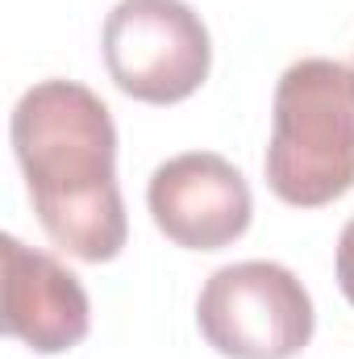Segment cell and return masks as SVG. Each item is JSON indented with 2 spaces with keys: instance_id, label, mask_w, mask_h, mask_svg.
<instances>
[{
  "instance_id": "6da1fadb",
  "label": "cell",
  "mask_w": 354,
  "mask_h": 359,
  "mask_svg": "<svg viewBox=\"0 0 354 359\" xmlns=\"http://www.w3.org/2000/svg\"><path fill=\"white\" fill-rule=\"evenodd\" d=\"M8 138L46 238L84 264L117 259L129 222L108 104L76 80H38L13 104Z\"/></svg>"
},
{
  "instance_id": "7a4b0ae2",
  "label": "cell",
  "mask_w": 354,
  "mask_h": 359,
  "mask_svg": "<svg viewBox=\"0 0 354 359\" xmlns=\"http://www.w3.org/2000/svg\"><path fill=\"white\" fill-rule=\"evenodd\" d=\"M267 188L292 209H321L354 188V67L296 59L283 67L263 155Z\"/></svg>"
},
{
  "instance_id": "3957f363",
  "label": "cell",
  "mask_w": 354,
  "mask_h": 359,
  "mask_svg": "<svg viewBox=\"0 0 354 359\" xmlns=\"http://www.w3.org/2000/svg\"><path fill=\"white\" fill-rule=\"evenodd\" d=\"M204 343L225 359H296L317 330L313 297L275 259L217 268L196 301Z\"/></svg>"
},
{
  "instance_id": "277c9868",
  "label": "cell",
  "mask_w": 354,
  "mask_h": 359,
  "mask_svg": "<svg viewBox=\"0 0 354 359\" xmlns=\"http://www.w3.org/2000/svg\"><path fill=\"white\" fill-rule=\"evenodd\" d=\"M108 80L142 104H179L208 80L213 38L183 0H117L100 29Z\"/></svg>"
},
{
  "instance_id": "5b68a950",
  "label": "cell",
  "mask_w": 354,
  "mask_h": 359,
  "mask_svg": "<svg viewBox=\"0 0 354 359\" xmlns=\"http://www.w3.org/2000/svg\"><path fill=\"white\" fill-rule=\"evenodd\" d=\"M155 226L183 251H221L250 230L255 196L246 176L213 151H183L146 184Z\"/></svg>"
},
{
  "instance_id": "8992f818",
  "label": "cell",
  "mask_w": 354,
  "mask_h": 359,
  "mask_svg": "<svg viewBox=\"0 0 354 359\" xmlns=\"http://www.w3.org/2000/svg\"><path fill=\"white\" fill-rule=\"evenodd\" d=\"M4 264V334L34 355H63L92 330V301L80 276L55 255L25 247L17 234L0 238Z\"/></svg>"
},
{
  "instance_id": "52a82bcc",
  "label": "cell",
  "mask_w": 354,
  "mask_h": 359,
  "mask_svg": "<svg viewBox=\"0 0 354 359\" xmlns=\"http://www.w3.org/2000/svg\"><path fill=\"white\" fill-rule=\"evenodd\" d=\"M338 288L354 305V217L346 222V230L338 238Z\"/></svg>"
}]
</instances>
